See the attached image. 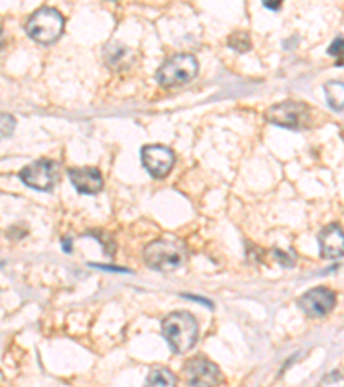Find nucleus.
Here are the masks:
<instances>
[{
  "instance_id": "20",
  "label": "nucleus",
  "mask_w": 344,
  "mask_h": 387,
  "mask_svg": "<svg viewBox=\"0 0 344 387\" xmlns=\"http://www.w3.org/2000/svg\"><path fill=\"white\" fill-rule=\"evenodd\" d=\"M62 245H64V250H66L67 253H69V251H71V241H69V238H66V240L62 241Z\"/></svg>"
},
{
  "instance_id": "13",
  "label": "nucleus",
  "mask_w": 344,
  "mask_h": 387,
  "mask_svg": "<svg viewBox=\"0 0 344 387\" xmlns=\"http://www.w3.org/2000/svg\"><path fill=\"white\" fill-rule=\"evenodd\" d=\"M323 92H325L327 103L332 107L334 110L344 109V83L343 82H329L323 85Z\"/></svg>"
},
{
  "instance_id": "19",
  "label": "nucleus",
  "mask_w": 344,
  "mask_h": 387,
  "mask_svg": "<svg viewBox=\"0 0 344 387\" xmlns=\"http://www.w3.org/2000/svg\"><path fill=\"white\" fill-rule=\"evenodd\" d=\"M264 5L267 9H272V11H278V9L281 8V2H278V0H275V2H264Z\"/></svg>"
},
{
  "instance_id": "12",
  "label": "nucleus",
  "mask_w": 344,
  "mask_h": 387,
  "mask_svg": "<svg viewBox=\"0 0 344 387\" xmlns=\"http://www.w3.org/2000/svg\"><path fill=\"white\" fill-rule=\"evenodd\" d=\"M145 387H177L176 375L165 366H158L148 373Z\"/></svg>"
},
{
  "instance_id": "17",
  "label": "nucleus",
  "mask_w": 344,
  "mask_h": 387,
  "mask_svg": "<svg viewBox=\"0 0 344 387\" xmlns=\"http://www.w3.org/2000/svg\"><path fill=\"white\" fill-rule=\"evenodd\" d=\"M327 53H329V55L337 57V66H343L344 64V38L343 36H339V38H336L332 43H330V47L327 49Z\"/></svg>"
},
{
  "instance_id": "15",
  "label": "nucleus",
  "mask_w": 344,
  "mask_h": 387,
  "mask_svg": "<svg viewBox=\"0 0 344 387\" xmlns=\"http://www.w3.org/2000/svg\"><path fill=\"white\" fill-rule=\"evenodd\" d=\"M228 45L231 47V49L238 50V52H246V50L249 49V38H248V35H246V33H243V32L234 33V35L229 36Z\"/></svg>"
},
{
  "instance_id": "8",
  "label": "nucleus",
  "mask_w": 344,
  "mask_h": 387,
  "mask_svg": "<svg viewBox=\"0 0 344 387\" xmlns=\"http://www.w3.org/2000/svg\"><path fill=\"white\" fill-rule=\"evenodd\" d=\"M141 162L151 176L160 179L172 171L176 164V155L164 145H147L141 150Z\"/></svg>"
},
{
  "instance_id": "18",
  "label": "nucleus",
  "mask_w": 344,
  "mask_h": 387,
  "mask_svg": "<svg viewBox=\"0 0 344 387\" xmlns=\"http://www.w3.org/2000/svg\"><path fill=\"white\" fill-rule=\"evenodd\" d=\"M93 267L97 269H103V271H114V272H126V269H121V267H106V265H99V264H92Z\"/></svg>"
},
{
  "instance_id": "7",
  "label": "nucleus",
  "mask_w": 344,
  "mask_h": 387,
  "mask_svg": "<svg viewBox=\"0 0 344 387\" xmlns=\"http://www.w3.org/2000/svg\"><path fill=\"white\" fill-rule=\"evenodd\" d=\"M298 306L310 319H323L336 306V292L329 288H313L298 299Z\"/></svg>"
},
{
  "instance_id": "1",
  "label": "nucleus",
  "mask_w": 344,
  "mask_h": 387,
  "mask_svg": "<svg viewBox=\"0 0 344 387\" xmlns=\"http://www.w3.org/2000/svg\"><path fill=\"white\" fill-rule=\"evenodd\" d=\"M162 332L174 353H186L198 339V322L190 312H172L162 322Z\"/></svg>"
},
{
  "instance_id": "6",
  "label": "nucleus",
  "mask_w": 344,
  "mask_h": 387,
  "mask_svg": "<svg viewBox=\"0 0 344 387\" xmlns=\"http://www.w3.org/2000/svg\"><path fill=\"white\" fill-rule=\"evenodd\" d=\"M184 380L191 387H219L224 382L221 369L214 362L201 356L188 360L183 366Z\"/></svg>"
},
{
  "instance_id": "9",
  "label": "nucleus",
  "mask_w": 344,
  "mask_h": 387,
  "mask_svg": "<svg viewBox=\"0 0 344 387\" xmlns=\"http://www.w3.org/2000/svg\"><path fill=\"white\" fill-rule=\"evenodd\" d=\"M23 183L26 186L33 188L38 191H49L57 181V164L53 160H36V162L29 164L25 169L19 173Z\"/></svg>"
},
{
  "instance_id": "5",
  "label": "nucleus",
  "mask_w": 344,
  "mask_h": 387,
  "mask_svg": "<svg viewBox=\"0 0 344 387\" xmlns=\"http://www.w3.org/2000/svg\"><path fill=\"white\" fill-rule=\"evenodd\" d=\"M198 73V62L190 53H177L160 66L157 73V82L162 86H183L190 83Z\"/></svg>"
},
{
  "instance_id": "3",
  "label": "nucleus",
  "mask_w": 344,
  "mask_h": 387,
  "mask_svg": "<svg viewBox=\"0 0 344 387\" xmlns=\"http://www.w3.org/2000/svg\"><path fill=\"white\" fill-rule=\"evenodd\" d=\"M64 32V16L53 8H40L26 23V33L29 38L42 45L57 42Z\"/></svg>"
},
{
  "instance_id": "11",
  "label": "nucleus",
  "mask_w": 344,
  "mask_h": 387,
  "mask_svg": "<svg viewBox=\"0 0 344 387\" xmlns=\"http://www.w3.org/2000/svg\"><path fill=\"white\" fill-rule=\"evenodd\" d=\"M67 174L73 186L81 195H95L102 191L103 176L97 167H74Z\"/></svg>"
},
{
  "instance_id": "2",
  "label": "nucleus",
  "mask_w": 344,
  "mask_h": 387,
  "mask_svg": "<svg viewBox=\"0 0 344 387\" xmlns=\"http://www.w3.org/2000/svg\"><path fill=\"white\" fill-rule=\"evenodd\" d=\"M267 121L279 127L288 129H308L313 126L315 109L305 102L296 100H286V102L275 103L267 110Z\"/></svg>"
},
{
  "instance_id": "21",
  "label": "nucleus",
  "mask_w": 344,
  "mask_h": 387,
  "mask_svg": "<svg viewBox=\"0 0 344 387\" xmlns=\"http://www.w3.org/2000/svg\"><path fill=\"white\" fill-rule=\"evenodd\" d=\"M4 45V29H2V25H0V47Z\"/></svg>"
},
{
  "instance_id": "14",
  "label": "nucleus",
  "mask_w": 344,
  "mask_h": 387,
  "mask_svg": "<svg viewBox=\"0 0 344 387\" xmlns=\"http://www.w3.org/2000/svg\"><path fill=\"white\" fill-rule=\"evenodd\" d=\"M319 387H344V369L334 370L320 380Z\"/></svg>"
},
{
  "instance_id": "4",
  "label": "nucleus",
  "mask_w": 344,
  "mask_h": 387,
  "mask_svg": "<svg viewBox=\"0 0 344 387\" xmlns=\"http://www.w3.org/2000/svg\"><path fill=\"white\" fill-rule=\"evenodd\" d=\"M145 262L150 269L158 272H172L180 269L186 260V250L176 241L157 240L145 248Z\"/></svg>"
},
{
  "instance_id": "16",
  "label": "nucleus",
  "mask_w": 344,
  "mask_h": 387,
  "mask_svg": "<svg viewBox=\"0 0 344 387\" xmlns=\"http://www.w3.org/2000/svg\"><path fill=\"white\" fill-rule=\"evenodd\" d=\"M16 119L9 114H0V140L11 136L14 133Z\"/></svg>"
},
{
  "instance_id": "10",
  "label": "nucleus",
  "mask_w": 344,
  "mask_h": 387,
  "mask_svg": "<svg viewBox=\"0 0 344 387\" xmlns=\"http://www.w3.org/2000/svg\"><path fill=\"white\" fill-rule=\"evenodd\" d=\"M319 245L322 258L344 257V229L337 222L325 225L319 234Z\"/></svg>"
}]
</instances>
